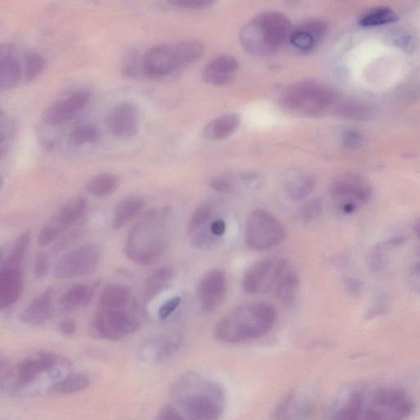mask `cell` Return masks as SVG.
<instances>
[{
    "mask_svg": "<svg viewBox=\"0 0 420 420\" xmlns=\"http://www.w3.org/2000/svg\"><path fill=\"white\" fill-rule=\"evenodd\" d=\"M362 414L363 397L361 393L354 392L337 411L334 420H361Z\"/></svg>",
    "mask_w": 420,
    "mask_h": 420,
    "instance_id": "d590c367",
    "label": "cell"
},
{
    "mask_svg": "<svg viewBox=\"0 0 420 420\" xmlns=\"http://www.w3.org/2000/svg\"><path fill=\"white\" fill-rule=\"evenodd\" d=\"M181 301V297H174L162 304L160 307V310H158V317H160V319L165 320L169 318L179 307Z\"/></svg>",
    "mask_w": 420,
    "mask_h": 420,
    "instance_id": "7bdbcfd3",
    "label": "cell"
},
{
    "mask_svg": "<svg viewBox=\"0 0 420 420\" xmlns=\"http://www.w3.org/2000/svg\"><path fill=\"white\" fill-rule=\"evenodd\" d=\"M130 291L127 286L120 284H110L103 290L100 305L103 308L121 310L130 300Z\"/></svg>",
    "mask_w": 420,
    "mask_h": 420,
    "instance_id": "4dcf8cb0",
    "label": "cell"
},
{
    "mask_svg": "<svg viewBox=\"0 0 420 420\" xmlns=\"http://www.w3.org/2000/svg\"><path fill=\"white\" fill-rule=\"evenodd\" d=\"M299 286L297 274L286 269L274 287L278 301L286 306H293L297 297Z\"/></svg>",
    "mask_w": 420,
    "mask_h": 420,
    "instance_id": "83f0119b",
    "label": "cell"
},
{
    "mask_svg": "<svg viewBox=\"0 0 420 420\" xmlns=\"http://www.w3.org/2000/svg\"><path fill=\"white\" fill-rule=\"evenodd\" d=\"M56 362L55 355L47 351L30 355L16 368L17 383L21 387L32 383L39 375L54 367Z\"/></svg>",
    "mask_w": 420,
    "mask_h": 420,
    "instance_id": "ac0fdd59",
    "label": "cell"
},
{
    "mask_svg": "<svg viewBox=\"0 0 420 420\" xmlns=\"http://www.w3.org/2000/svg\"><path fill=\"white\" fill-rule=\"evenodd\" d=\"M60 333L65 336H72L76 331V324L74 320L65 319L59 324Z\"/></svg>",
    "mask_w": 420,
    "mask_h": 420,
    "instance_id": "681fc988",
    "label": "cell"
},
{
    "mask_svg": "<svg viewBox=\"0 0 420 420\" xmlns=\"http://www.w3.org/2000/svg\"><path fill=\"white\" fill-rule=\"evenodd\" d=\"M168 209H154L136 222L128 233L124 254L137 264H151L167 247L166 221Z\"/></svg>",
    "mask_w": 420,
    "mask_h": 420,
    "instance_id": "3957f363",
    "label": "cell"
},
{
    "mask_svg": "<svg viewBox=\"0 0 420 420\" xmlns=\"http://www.w3.org/2000/svg\"><path fill=\"white\" fill-rule=\"evenodd\" d=\"M397 20L396 12L388 7H378L364 14L359 20V24L364 28L379 27L394 23Z\"/></svg>",
    "mask_w": 420,
    "mask_h": 420,
    "instance_id": "e575fe53",
    "label": "cell"
},
{
    "mask_svg": "<svg viewBox=\"0 0 420 420\" xmlns=\"http://www.w3.org/2000/svg\"><path fill=\"white\" fill-rule=\"evenodd\" d=\"M414 404L405 391L384 388L372 395L370 406L361 420H406L413 412Z\"/></svg>",
    "mask_w": 420,
    "mask_h": 420,
    "instance_id": "52a82bcc",
    "label": "cell"
},
{
    "mask_svg": "<svg viewBox=\"0 0 420 420\" xmlns=\"http://www.w3.org/2000/svg\"><path fill=\"white\" fill-rule=\"evenodd\" d=\"M324 209V201L319 197L308 200L298 209L297 220L303 224H311V222L319 220L320 216H322Z\"/></svg>",
    "mask_w": 420,
    "mask_h": 420,
    "instance_id": "8d00e7d4",
    "label": "cell"
},
{
    "mask_svg": "<svg viewBox=\"0 0 420 420\" xmlns=\"http://www.w3.org/2000/svg\"><path fill=\"white\" fill-rule=\"evenodd\" d=\"M89 100L90 94L87 92H75L50 105L43 118L51 126L62 125L74 118L87 105Z\"/></svg>",
    "mask_w": 420,
    "mask_h": 420,
    "instance_id": "9a60e30c",
    "label": "cell"
},
{
    "mask_svg": "<svg viewBox=\"0 0 420 420\" xmlns=\"http://www.w3.org/2000/svg\"><path fill=\"white\" fill-rule=\"evenodd\" d=\"M123 71L124 74L130 76H135L137 74V55L134 51H130L124 59Z\"/></svg>",
    "mask_w": 420,
    "mask_h": 420,
    "instance_id": "bcb514c9",
    "label": "cell"
},
{
    "mask_svg": "<svg viewBox=\"0 0 420 420\" xmlns=\"http://www.w3.org/2000/svg\"><path fill=\"white\" fill-rule=\"evenodd\" d=\"M414 231L417 237L420 239V218L414 222Z\"/></svg>",
    "mask_w": 420,
    "mask_h": 420,
    "instance_id": "f907efd6",
    "label": "cell"
},
{
    "mask_svg": "<svg viewBox=\"0 0 420 420\" xmlns=\"http://www.w3.org/2000/svg\"><path fill=\"white\" fill-rule=\"evenodd\" d=\"M50 271L49 257L44 252L38 253L34 263V274L38 280L44 278Z\"/></svg>",
    "mask_w": 420,
    "mask_h": 420,
    "instance_id": "60d3db41",
    "label": "cell"
},
{
    "mask_svg": "<svg viewBox=\"0 0 420 420\" xmlns=\"http://www.w3.org/2000/svg\"><path fill=\"white\" fill-rule=\"evenodd\" d=\"M326 25L321 21H313L291 32L290 41L295 48L302 51L311 50L324 35Z\"/></svg>",
    "mask_w": 420,
    "mask_h": 420,
    "instance_id": "603a6c76",
    "label": "cell"
},
{
    "mask_svg": "<svg viewBox=\"0 0 420 420\" xmlns=\"http://www.w3.org/2000/svg\"><path fill=\"white\" fill-rule=\"evenodd\" d=\"M291 21L284 14L265 11L244 25L240 32V42L253 56H268L284 44L291 36Z\"/></svg>",
    "mask_w": 420,
    "mask_h": 420,
    "instance_id": "277c9868",
    "label": "cell"
},
{
    "mask_svg": "<svg viewBox=\"0 0 420 420\" xmlns=\"http://www.w3.org/2000/svg\"><path fill=\"white\" fill-rule=\"evenodd\" d=\"M262 184L263 179L259 174L246 171L218 176L211 180L209 185L217 192L240 195L258 190Z\"/></svg>",
    "mask_w": 420,
    "mask_h": 420,
    "instance_id": "5bb4252c",
    "label": "cell"
},
{
    "mask_svg": "<svg viewBox=\"0 0 420 420\" xmlns=\"http://www.w3.org/2000/svg\"><path fill=\"white\" fill-rule=\"evenodd\" d=\"M154 420H187L173 406L165 405L158 411Z\"/></svg>",
    "mask_w": 420,
    "mask_h": 420,
    "instance_id": "ee69618b",
    "label": "cell"
},
{
    "mask_svg": "<svg viewBox=\"0 0 420 420\" xmlns=\"http://www.w3.org/2000/svg\"><path fill=\"white\" fill-rule=\"evenodd\" d=\"M54 290L47 288L38 295L21 313L19 319L23 324L41 325L50 319L53 311Z\"/></svg>",
    "mask_w": 420,
    "mask_h": 420,
    "instance_id": "44dd1931",
    "label": "cell"
},
{
    "mask_svg": "<svg viewBox=\"0 0 420 420\" xmlns=\"http://www.w3.org/2000/svg\"><path fill=\"white\" fill-rule=\"evenodd\" d=\"M145 207V200L139 196L124 197L116 204L112 227L114 229H121L128 222L138 216Z\"/></svg>",
    "mask_w": 420,
    "mask_h": 420,
    "instance_id": "484cf974",
    "label": "cell"
},
{
    "mask_svg": "<svg viewBox=\"0 0 420 420\" xmlns=\"http://www.w3.org/2000/svg\"><path fill=\"white\" fill-rule=\"evenodd\" d=\"M213 216V208L209 204H201L197 208L190 218L187 226V233L193 235L204 227L207 226Z\"/></svg>",
    "mask_w": 420,
    "mask_h": 420,
    "instance_id": "f35d334b",
    "label": "cell"
},
{
    "mask_svg": "<svg viewBox=\"0 0 420 420\" xmlns=\"http://www.w3.org/2000/svg\"><path fill=\"white\" fill-rule=\"evenodd\" d=\"M87 209V200L83 197H74L64 203L39 233V246H45L56 240L60 235L74 225L83 216Z\"/></svg>",
    "mask_w": 420,
    "mask_h": 420,
    "instance_id": "8fae6325",
    "label": "cell"
},
{
    "mask_svg": "<svg viewBox=\"0 0 420 420\" xmlns=\"http://www.w3.org/2000/svg\"><path fill=\"white\" fill-rule=\"evenodd\" d=\"M336 101V94L327 85L303 81L286 88L281 102L287 109L307 116L324 112Z\"/></svg>",
    "mask_w": 420,
    "mask_h": 420,
    "instance_id": "5b68a950",
    "label": "cell"
},
{
    "mask_svg": "<svg viewBox=\"0 0 420 420\" xmlns=\"http://www.w3.org/2000/svg\"><path fill=\"white\" fill-rule=\"evenodd\" d=\"M101 257V250L96 246L87 245L74 249L55 263L53 275L59 280L89 275L95 271Z\"/></svg>",
    "mask_w": 420,
    "mask_h": 420,
    "instance_id": "30bf717a",
    "label": "cell"
},
{
    "mask_svg": "<svg viewBox=\"0 0 420 420\" xmlns=\"http://www.w3.org/2000/svg\"><path fill=\"white\" fill-rule=\"evenodd\" d=\"M108 126L112 134L122 138L134 136L138 127V111L130 102H124L116 106L110 113Z\"/></svg>",
    "mask_w": 420,
    "mask_h": 420,
    "instance_id": "e0dca14e",
    "label": "cell"
},
{
    "mask_svg": "<svg viewBox=\"0 0 420 420\" xmlns=\"http://www.w3.org/2000/svg\"><path fill=\"white\" fill-rule=\"evenodd\" d=\"M175 397L190 420H220L224 411V390L200 375H187L180 380Z\"/></svg>",
    "mask_w": 420,
    "mask_h": 420,
    "instance_id": "7a4b0ae2",
    "label": "cell"
},
{
    "mask_svg": "<svg viewBox=\"0 0 420 420\" xmlns=\"http://www.w3.org/2000/svg\"><path fill=\"white\" fill-rule=\"evenodd\" d=\"M23 289L21 267L2 266L0 270V307L6 310L19 301Z\"/></svg>",
    "mask_w": 420,
    "mask_h": 420,
    "instance_id": "ffe728a7",
    "label": "cell"
},
{
    "mask_svg": "<svg viewBox=\"0 0 420 420\" xmlns=\"http://www.w3.org/2000/svg\"><path fill=\"white\" fill-rule=\"evenodd\" d=\"M173 47L178 70L198 61L205 51L203 43L196 40L180 41Z\"/></svg>",
    "mask_w": 420,
    "mask_h": 420,
    "instance_id": "f1b7e54d",
    "label": "cell"
},
{
    "mask_svg": "<svg viewBox=\"0 0 420 420\" xmlns=\"http://www.w3.org/2000/svg\"><path fill=\"white\" fill-rule=\"evenodd\" d=\"M140 325V320L130 313L101 308L93 317L90 332L100 339L119 341L135 333Z\"/></svg>",
    "mask_w": 420,
    "mask_h": 420,
    "instance_id": "ba28073f",
    "label": "cell"
},
{
    "mask_svg": "<svg viewBox=\"0 0 420 420\" xmlns=\"http://www.w3.org/2000/svg\"><path fill=\"white\" fill-rule=\"evenodd\" d=\"M286 231L280 220L273 214L256 209L248 216L245 242L253 251H263L280 245L284 241Z\"/></svg>",
    "mask_w": 420,
    "mask_h": 420,
    "instance_id": "8992f818",
    "label": "cell"
},
{
    "mask_svg": "<svg viewBox=\"0 0 420 420\" xmlns=\"http://www.w3.org/2000/svg\"><path fill=\"white\" fill-rule=\"evenodd\" d=\"M228 289L224 272L220 269L209 270L201 277L198 286V299L201 308L209 313L221 305Z\"/></svg>",
    "mask_w": 420,
    "mask_h": 420,
    "instance_id": "4fadbf2b",
    "label": "cell"
},
{
    "mask_svg": "<svg viewBox=\"0 0 420 420\" xmlns=\"http://www.w3.org/2000/svg\"><path fill=\"white\" fill-rule=\"evenodd\" d=\"M169 3L174 6L187 10H200L211 6L213 3L211 0H172Z\"/></svg>",
    "mask_w": 420,
    "mask_h": 420,
    "instance_id": "b9f144b4",
    "label": "cell"
},
{
    "mask_svg": "<svg viewBox=\"0 0 420 420\" xmlns=\"http://www.w3.org/2000/svg\"><path fill=\"white\" fill-rule=\"evenodd\" d=\"M31 241L32 233L30 230L25 231L19 235L6 259L4 260L2 266L21 267V264L28 254Z\"/></svg>",
    "mask_w": 420,
    "mask_h": 420,
    "instance_id": "d6a6232c",
    "label": "cell"
},
{
    "mask_svg": "<svg viewBox=\"0 0 420 420\" xmlns=\"http://www.w3.org/2000/svg\"><path fill=\"white\" fill-rule=\"evenodd\" d=\"M277 311L267 303H250L235 308L218 321L214 336L224 344H237L257 339L271 330Z\"/></svg>",
    "mask_w": 420,
    "mask_h": 420,
    "instance_id": "6da1fadb",
    "label": "cell"
},
{
    "mask_svg": "<svg viewBox=\"0 0 420 420\" xmlns=\"http://www.w3.org/2000/svg\"><path fill=\"white\" fill-rule=\"evenodd\" d=\"M238 70V59L231 55L222 54L207 64L202 72V78L214 87H222L233 81Z\"/></svg>",
    "mask_w": 420,
    "mask_h": 420,
    "instance_id": "d6986e66",
    "label": "cell"
},
{
    "mask_svg": "<svg viewBox=\"0 0 420 420\" xmlns=\"http://www.w3.org/2000/svg\"><path fill=\"white\" fill-rule=\"evenodd\" d=\"M419 254H420V252H419Z\"/></svg>",
    "mask_w": 420,
    "mask_h": 420,
    "instance_id": "816d5d0a",
    "label": "cell"
},
{
    "mask_svg": "<svg viewBox=\"0 0 420 420\" xmlns=\"http://www.w3.org/2000/svg\"><path fill=\"white\" fill-rule=\"evenodd\" d=\"M239 115L228 114L220 116L210 121L204 130L205 138L212 141H220L229 138L235 134L240 126Z\"/></svg>",
    "mask_w": 420,
    "mask_h": 420,
    "instance_id": "cb8c5ba5",
    "label": "cell"
},
{
    "mask_svg": "<svg viewBox=\"0 0 420 420\" xmlns=\"http://www.w3.org/2000/svg\"><path fill=\"white\" fill-rule=\"evenodd\" d=\"M98 134L96 128L88 124H83L74 128L70 135L71 143L75 145L92 144L97 140Z\"/></svg>",
    "mask_w": 420,
    "mask_h": 420,
    "instance_id": "ab89813d",
    "label": "cell"
},
{
    "mask_svg": "<svg viewBox=\"0 0 420 420\" xmlns=\"http://www.w3.org/2000/svg\"><path fill=\"white\" fill-rule=\"evenodd\" d=\"M409 284L411 288L420 293V262L411 268L409 274Z\"/></svg>",
    "mask_w": 420,
    "mask_h": 420,
    "instance_id": "7dc6e473",
    "label": "cell"
},
{
    "mask_svg": "<svg viewBox=\"0 0 420 420\" xmlns=\"http://www.w3.org/2000/svg\"><path fill=\"white\" fill-rule=\"evenodd\" d=\"M342 145L347 149H357L363 143V137L359 132L348 131L342 136Z\"/></svg>",
    "mask_w": 420,
    "mask_h": 420,
    "instance_id": "f6af8a7d",
    "label": "cell"
},
{
    "mask_svg": "<svg viewBox=\"0 0 420 420\" xmlns=\"http://www.w3.org/2000/svg\"><path fill=\"white\" fill-rule=\"evenodd\" d=\"M119 180L114 174H103L96 176L87 183V189L90 194L104 198L112 195L118 189Z\"/></svg>",
    "mask_w": 420,
    "mask_h": 420,
    "instance_id": "1f68e13d",
    "label": "cell"
},
{
    "mask_svg": "<svg viewBox=\"0 0 420 420\" xmlns=\"http://www.w3.org/2000/svg\"><path fill=\"white\" fill-rule=\"evenodd\" d=\"M286 269V260L278 257L257 261L244 276L243 288L250 294L267 293L275 287Z\"/></svg>",
    "mask_w": 420,
    "mask_h": 420,
    "instance_id": "7c38bea8",
    "label": "cell"
},
{
    "mask_svg": "<svg viewBox=\"0 0 420 420\" xmlns=\"http://www.w3.org/2000/svg\"><path fill=\"white\" fill-rule=\"evenodd\" d=\"M226 229V222L224 220H216L210 222L209 230L217 238H220L222 235H224Z\"/></svg>",
    "mask_w": 420,
    "mask_h": 420,
    "instance_id": "c3c4849f",
    "label": "cell"
},
{
    "mask_svg": "<svg viewBox=\"0 0 420 420\" xmlns=\"http://www.w3.org/2000/svg\"><path fill=\"white\" fill-rule=\"evenodd\" d=\"M173 269L164 266L158 268L151 274L144 286V298L151 301L164 291L173 280Z\"/></svg>",
    "mask_w": 420,
    "mask_h": 420,
    "instance_id": "f546056e",
    "label": "cell"
},
{
    "mask_svg": "<svg viewBox=\"0 0 420 420\" xmlns=\"http://www.w3.org/2000/svg\"><path fill=\"white\" fill-rule=\"evenodd\" d=\"M317 179L310 173L297 171L287 176L284 184L286 195L293 200H302L314 191Z\"/></svg>",
    "mask_w": 420,
    "mask_h": 420,
    "instance_id": "d4e9b609",
    "label": "cell"
},
{
    "mask_svg": "<svg viewBox=\"0 0 420 420\" xmlns=\"http://www.w3.org/2000/svg\"><path fill=\"white\" fill-rule=\"evenodd\" d=\"M21 75V63L10 46L2 47L0 54V87L11 90L19 84Z\"/></svg>",
    "mask_w": 420,
    "mask_h": 420,
    "instance_id": "7402d4cb",
    "label": "cell"
},
{
    "mask_svg": "<svg viewBox=\"0 0 420 420\" xmlns=\"http://www.w3.org/2000/svg\"><path fill=\"white\" fill-rule=\"evenodd\" d=\"M329 193L342 212L351 213L370 199L372 190L366 180L357 174H347L333 180Z\"/></svg>",
    "mask_w": 420,
    "mask_h": 420,
    "instance_id": "9c48e42d",
    "label": "cell"
},
{
    "mask_svg": "<svg viewBox=\"0 0 420 420\" xmlns=\"http://www.w3.org/2000/svg\"><path fill=\"white\" fill-rule=\"evenodd\" d=\"M91 385V380L87 375H74L67 378L64 379L59 382L54 384L50 388L51 393L61 394V395H70L83 391Z\"/></svg>",
    "mask_w": 420,
    "mask_h": 420,
    "instance_id": "836d02e7",
    "label": "cell"
},
{
    "mask_svg": "<svg viewBox=\"0 0 420 420\" xmlns=\"http://www.w3.org/2000/svg\"><path fill=\"white\" fill-rule=\"evenodd\" d=\"M143 68L151 77H164L178 70L174 47L158 45L149 49L143 59Z\"/></svg>",
    "mask_w": 420,
    "mask_h": 420,
    "instance_id": "2e32d148",
    "label": "cell"
},
{
    "mask_svg": "<svg viewBox=\"0 0 420 420\" xmlns=\"http://www.w3.org/2000/svg\"><path fill=\"white\" fill-rule=\"evenodd\" d=\"M94 297L93 287L87 284H76L62 295L59 306L63 312L68 313L89 305Z\"/></svg>",
    "mask_w": 420,
    "mask_h": 420,
    "instance_id": "4316f807",
    "label": "cell"
},
{
    "mask_svg": "<svg viewBox=\"0 0 420 420\" xmlns=\"http://www.w3.org/2000/svg\"><path fill=\"white\" fill-rule=\"evenodd\" d=\"M45 67V58L36 52H28L24 56V76L27 81L37 78L44 71Z\"/></svg>",
    "mask_w": 420,
    "mask_h": 420,
    "instance_id": "74e56055",
    "label": "cell"
}]
</instances>
